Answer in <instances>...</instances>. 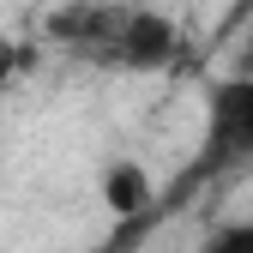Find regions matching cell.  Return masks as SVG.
I'll return each mask as SVG.
<instances>
[{"instance_id": "6da1fadb", "label": "cell", "mask_w": 253, "mask_h": 253, "mask_svg": "<svg viewBox=\"0 0 253 253\" xmlns=\"http://www.w3.org/2000/svg\"><path fill=\"white\" fill-rule=\"evenodd\" d=\"M48 37L109 73H169L181 60V24L133 0H79L48 18Z\"/></svg>"}, {"instance_id": "7a4b0ae2", "label": "cell", "mask_w": 253, "mask_h": 253, "mask_svg": "<svg viewBox=\"0 0 253 253\" xmlns=\"http://www.w3.org/2000/svg\"><path fill=\"white\" fill-rule=\"evenodd\" d=\"M199 163L205 169H241V163H253V73L211 79Z\"/></svg>"}, {"instance_id": "3957f363", "label": "cell", "mask_w": 253, "mask_h": 253, "mask_svg": "<svg viewBox=\"0 0 253 253\" xmlns=\"http://www.w3.org/2000/svg\"><path fill=\"white\" fill-rule=\"evenodd\" d=\"M97 187H103V205L121 217V223H133V217H145L157 205V181H151V169L139 163V157H109Z\"/></svg>"}, {"instance_id": "277c9868", "label": "cell", "mask_w": 253, "mask_h": 253, "mask_svg": "<svg viewBox=\"0 0 253 253\" xmlns=\"http://www.w3.org/2000/svg\"><path fill=\"white\" fill-rule=\"evenodd\" d=\"M199 253H253V217H229V223H217Z\"/></svg>"}, {"instance_id": "5b68a950", "label": "cell", "mask_w": 253, "mask_h": 253, "mask_svg": "<svg viewBox=\"0 0 253 253\" xmlns=\"http://www.w3.org/2000/svg\"><path fill=\"white\" fill-rule=\"evenodd\" d=\"M247 18H253V0H235V6H229V18L217 24V30H223V37H229V30H241Z\"/></svg>"}]
</instances>
